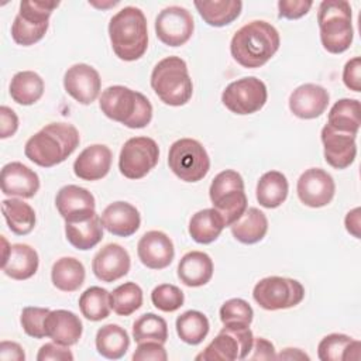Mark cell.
Listing matches in <instances>:
<instances>
[{"instance_id":"46","label":"cell","mask_w":361,"mask_h":361,"mask_svg":"<svg viewBox=\"0 0 361 361\" xmlns=\"http://www.w3.org/2000/svg\"><path fill=\"white\" fill-rule=\"evenodd\" d=\"M237 189H244L243 176L237 171L226 169L217 173L212 180L209 188V196H210V200H214L216 197Z\"/></svg>"},{"instance_id":"38","label":"cell","mask_w":361,"mask_h":361,"mask_svg":"<svg viewBox=\"0 0 361 361\" xmlns=\"http://www.w3.org/2000/svg\"><path fill=\"white\" fill-rule=\"evenodd\" d=\"M79 309L85 319L100 322L110 314V292L100 286L87 288L79 298Z\"/></svg>"},{"instance_id":"21","label":"cell","mask_w":361,"mask_h":361,"mask_svg":"<svg viewBox=\"0 0 361 361\" xmlns=\"http://www.w3.org/2000/svg\"><path fill=\"white\" fill-rule=\"evenodd\" d=\"M1 192L6 196H17L23 199L34 197L39 189V178L37 172L21 162H8L3 166Z\"/></svg>"},{"instance_id":"15","label":"cell","mask_w":361,"mask_h":361,"mask_svg":"<svg viewBox=\"0 0 361 361\" xmlns=\"http://www.w3.org/2000/svg\"><path fill=\"white\" fill-rule=\"evenodd\" d=\"M66 93L80 104H92L100 93L102 79L99 72L87 63H75L63 75Z\"/></svg>"},{"instance_id":"33","label":"cell","mask_w":361,"mask_h":361,"mask_svg":"<svg viewBox=\"0 0 361 361\" xmlns=\"http://www.w3.org/2000/svg\"><path fill=\"white\" fill-rule=\"evenodd\" d=\"M44 80L34 71L17 72L10 82V96L21 106H31L37 103L44 94Z\"/></svg>"},{"instance_id":"9","label":"cell","mask_w":361,"mask_h":361,"mask_svg":"<svg viewBox=\"0 0 361 361\" xmlns=\"http://www.w3.org/2000/svg\"><path fill=\"white\" fill-rule=\"evenodd\" d=\"M254 343V334L245 324H223L214 340L196 355L200 361H234L248 357Z\"/></svg>"},{"instance_id":"50","label":"cell","mask_w":361,"mask_h":361,"mask_svg":"<svg viewBox=\"0 0 361 361\" xmlns=\"http://www.w3.org/2000/svg\"><path fill=\"white\" fill-rule=\"evenodd\" d=\"M343 82L353 92H361V58L354 56L347 61L343 69Z\"/></svg>"},{"instance_id":"22","label":"cell","mask_w":361,"mask_h":361,"mask_svg":"<svg viewBox=\"0 0 361 361\" xmlns=\"http://www.w3.org/2000/svg\"><path fill=\"white\" fill-rule=\"evenodd\" d=\"M111 151L104 144L86 147L73 162V173L82 180H99L104 178L111 168Z\"/></svg>"},{"instance_id":"14","label":"cell","mask_w":361,"mask_h":361,"mask_svg":"<svg viewBox=\"0 0 361 361\" xmlns=\"http://www.w3.org/2000/svg\"><path fill=\"white\" fill-rule=\"evenodd\" d=\"M296 192L299 200L309 207L327 206L336 193V183L330 173L322 168H309L298 179Z\"/></svg>"},{"instance_id":"10","label":"cell","mask_w":361,"mask_h":361,"mask_svg":"<svg viewBox=\"0 0 361 361\" xmlns=\"http://www.w3.org/2000/svg\"><path fill=\"white\" fill-rule=\"evenodd\" d=\"M252 298L265 310H281L298 306L305 298L303 285L292 278L267 276L255 283Z\"/></svg>"},{"instance_id":"37","label":"cell","mask_w":361,"mask_h":361,"mask_svg":"<svg viewBox=\"0 0 361 361\" xmlns=\"http://www.w3.org/2000/svg\"><path fill=\"white\" fill-rule=\"evenodd\" d=\"M176 333L179 338L190 345L200 344L210 330L209 319L199 310H188L178 316L176 323Z\"/></svg>"},{"instance_id":"49","label":"cell","mask_w":361,"mask_h":361,"mask_svg":"<svg viewBox=\"0 0 361 361\" xmlns=\"http://www.w3.org/2000/svg\"><path fill=\"white\" fill-rule=\"evenodd\" d=\"M37 360L38 361H48V360H54V361H72L73 360V354H72V351L66 345H61V344L52 341V343L44 344L39 348V351L37 354Z\"/></svg>"},{"instance_id":"28","label":"cell","mask_w":361,"mask_h":361,"mask_svg":"<svg viewBox=\"0 0 361 361\" xmlns=\"http://www.w3.org/2000/svg\"><path fill=\"white\" fill-rule=\"evenodd\" d=\"M196 10L210 27H224L238 18L243 3L240 0H196Z\"/></svg>"},{"instance_id":"3","label":"cell","mask_w":361,"mask_h":361,"mask_svg":"<svg viewBox=\"0 0 361 361\" xmlns=\"http://www.w3.org/2000/svg\"><path fill=\"white\" fill-rule=\"evenodd\" d=\"M109 38L116 56L133 62L148 48V27L144 13L133 6L117 11L109 23Z\"/></svg>"},{"instance_id":"54","label":"cell","mask_w":361,"mask_h":361,"mask_svg":"<svg viewBox=\"0 0 361 361\" xmlns=\"http://www.w3.org/2000/svg\"><path fill=\"white\" fill-rule=\"evenodd\" d=\"M361 209L360 207H354L353 210H350L344 219V224H345V230L355 238H360V227H361Z\"/></svg>"},{"instance_id":"32","label":"cell","mask_w":361,"mask_h":361,"mask_svg":"<svg viewBox=\"0 0 361 361\" xmlns=\"http://www.w3.org/2000/svg\"><path fill=\"white\" fill-rule=\"evenodd\" d=\"M85 267L73 257H62L56 259L51 269V279L56 289L62 292H75L85 282Z\"/></svg>"},{"instance_id":"53","label":"cell","mask_w":361,"mask_h":361,"mask_svg":"<svg viewBox=\"0 0 361 361\" xmlns=\"http://www.w3.org/2000/svg\"><path fill=\"white\" fill-rule=\"evenodd\" d=\"M0 358L1 360H13V361H24L25 354L20 344L14 341H1L0 343Z\"/></svg>"},{"instance_id":"41","label":"cell","mask_w":361,"mask_h":361,"mask_svg":"<svg viewBox=\"0 0 361 361\" xmlns=\"http://www.w3.org/2000/svg\"><path fill=\"white\" fill-rule=\"evenodd\" d=\"M247 203L248 200L244 189L227 192L216 197L214 200H212L213 209H216L220 213L226 227H230L234 221H237L243 216V213L248 207Z\"/></svg>"},{"instance_id":"40","label":"cell","mask_w":361,"mask_h":361,"mask_svg":"<svg viewBox=\"0 0 361 361\" xmlns=\"http://www.w3.org/2000/svg\"><path fill=\"white\" fill-rule=\"evenodd\" d=\"M110 306L118 316H130L142 306V289L135 282H124L110 293Z\"/></svg>"},{"instance_id":"2","label":"cell","mask_w":361,"mask_h":361,"mask_svg":"<svg viewBox=\"0 0 361 361\" xmlns=\"http://www.w3.org/2000/svg\"><path fill=\"white\" fill-rule=\"evenodd\" d=\"M79 142L80 135L75 126L51 123L27 140L24 154L35 165L52 168L63 162L78 148Z\"/></svg>"},{"instance_id":"25","label":"cell","mask_w":361,"mask_h":361,"mask_svg":"<svg viewBox=\"0 0 361 361\" xmlns=\"http://www.w3.org/2000/svg\"><path fill=\"white\" fill-rule=\"evenodd\" d=\"M213 269V261L206 252L189 251L178 264V278L189 288H199L212 279Z\"/></svg>"},{"instance_id":"39","label":"cell","mask_w":361,"mask_h":361,"mask_svg":"<svg viewBox=\"0 0 361 361\" xmlns=\"http://www.w3.org/2000/svg\"><path fill=\"white\" fill-rule=\"evenodd\" d=\"M133 338L135 343L157 341L165 344L168 340V324L155 313H144L133 323Z\"/></svg>"},{"instance_id":"30","label":"cell","mask_w":361,"mask_h":361,"mask_svg":"<svg viewBox=\"0 0 361 361\" xmlns=\"http://www.w3.org/2000/svg\"><path fill=\"white\" fill-rule=\"evenodd\" d=\"M289 183L286 176L279 171L265 172L257 183V200L265 209L279 207L288 197Z\"/></svg>"},{"instance_id":"16","label":"cell","mask_w":361,"mask_h":361,"mask_svg":"<svg viewBox=\"0 0 361 361\" xmlns=\"http://www.w3.org/2000/svg\"><path fill=\"white\" fill-rule=\"evenodd\" d=\"M55 206L65 221H80L96 214L94 196L78 185L62 186L56 193Z\"/></svg>"},{"instance_id":"6","label":"cell","mask_w":361,"mask_h":361,"mask_svg":"<svg viewBox=\"0 0 361 361\" xmlns=\"http://www.w3.org/2000/svg\"><path fill=\"white\" fill-rule=\"evenodd\" d=\"M351 6L345 0H324L319 6L317 24L323 48L330 54L347 51L354 38Z\"/></svg>"},{"instance_id":"23","label":"cell","mask_w":361,"mask_h":361,"mask_svg":"<svg viewBox=\"0 0 361 361\" xmlns=\"http://www.w3.org/2000/svg\"><path fill=\"white\" fill-rule=\"evenodd\" d=\"M102 226L117 237L133 235L141 224L140 212L128 202H113L102 213Z\"/></svg>"},{"instance_id":"48","label":"cell","mask_w":361,"mask_h":361,"mask_svg":"<svg viewBox=\"0 0 361 361\" xmlns=\"http://www.w3.org/2000/svg\"><path fill=\"white\" fill-rule=\"evenodd\" d=\"M312 1L305 0H279L278 1V16L279 18L298 20L309 13L312 8Z\"/></svg>"},{"instance_id":"47","label":"cell","mask_w":361,"mask_h":361,"mask_svg":"<svg viewBox=\"0 0 361 361\" xmlns=\"http://www.w3.org/2000/svg\"><path fill=\"white\" fill-rule=\"evenodd\" d=\"M134 361H166L168 354L164 348V344L157 341H144L138 343L134 354Z\"/></svg>"},{"instance_id":"17","label":"cell","mask_w":361,"mask_h":361,"mask_svg":"<svg viewBox=\"0 0 361 361\" xmlns=\"http://www.w3.org/2000/svg\"><path fill=\"white\" fill-rule=\"evenodd\" d=\"M131 267V258L120 244L110 243L100 248L92 261V271L102 282H114L126 276Z\"/></svg>"},{"instance_id":"5","label":"cell","mask_w":361,"mask_h":361,"mask_svg":"<svg viewBox=\"0 0 361 361\" xmlns=\"http://www.w3.org/2000/svg\"><path fill=\"white\" fill-rule=\"evenodd\" d=\"M151 87L168 106L186 104L193 93V83L186 62L179 56L161 59L151 72Z\"/></svg>"},{"instance_id":"29","label":"cell","mask_w":361,"mask_h":361,"mask_svg":"<svg viewBox=\"0 0 361 361\" xmlns=\"http://www.w3.org/2000/svg\"><path fill=\"white\" fill-rule=\"evenodd\" d=\"M231 234L243 244L259 243L268 231V219L257 207H247L243 216L231 226Z\"/></svg>"},{"instance_id":"56","label":"cell","mask_w":361,"mask_h":361,"mask_svg":"<svg viewBox=\"0 0 361 361\" xmlns=\"http://www.w3.org/2000/svg\"><path fill=\"white\" fill-rule=\"evenodd\" d=\"M89 4L97 7V8H107V7H114L116 4H118V1H109L107 4L104 3H96V1H89Z\"/></svg>"},{"instance_id":"36","label":"cell","mask_w":361,"mask_h":361,"mask_svg":"<svg viewBox=\"0 0 361 361\" xmlns=\"http://www.w3.org/2000/svg\"><path fill=\"white\" fill-rule=\"evenodd\" d=\"M1 212L11 233L17 235H27L35 227L34 209L21 199H4L1 202Z\"/></svg>"},{"instance_id":"44","label":"cell","mask_w":361,"mask_h":361,"mask_svg":"<svg viewBox=\"0 0 361 361\" xmlns=\"http://www.w3.org/2000/svg\"><path fill=\"white\" fill-rule=\"evenodd\" d=\"M254 310L248 302L240 298L226 300L220 307V320L223 324H245L250 326Z\"/></svg>"},{"instance_id":"45","label":"cell","mask_w":361,"mask_h":361,"mask_svg":"<svg viewBox=\"0 0 361 361\" xmlns=\"http://www.w3.org/2000/svg\"><path fill=\"white\" fill-rule=\"evenodd\" d=\"M51 310L48 307H38V306H25L21 310L20 323L24 333L34 338H44L47 337L45 333V319Z\"/></svg>"},{"instance_id":"51","label":"cell","mask_w":361,"mask_h":361,"mask_svg":"<svg viewBox=\"0 0 361 361\" xmlns=\"http://www.w3.org/2000/svg\"><path fill=\"white\" fill-rule=\"evenodd\" d=\"M18 128V117L16 111L7 106L0 107V138L13 137Z\"/></svg>"},{"instance_id":"4","label":"cell","mask_w":361,"mask_h":361,"mask_svg":"<svg viewBox=\"0 0 361 361\" xmlns=\"http://www.w3.org/2000/svg\"><path fill=\"white\" fill-rule=\"evenodd\" d=\"M99 107L113 121L128 128H144L152 120V104L140 92L114 85L102 92Z\"/></svg>"},{"instance_id":"42","label":"cell","mask_w":361,"mask_h":361,"mask_svg":"<svg viewBox=\"0 0 361 361\" xmlns=\"http://www.w3.org/2000/svg\"><path fill=\"white\" fill-rule=\"evenodd\" d=\"M353 338L347 334L331 333L324 336L317 345V357L322 361H344L345 351Z\"/></svg>"},{"instance_id":"24","label":"cell","mask_w":361,"mask_h":361,"mask_svg":"<svg viewBox=\"0 0 361 361\" xmlns=\"http://www.w3.org/2000/svg\"><path fill=\"white\" fill-rule=\"evenodd\" d=\"M45 333L52 341L61 345H73L82 337L83 326L73 312L58 309L51 310L45 319Z\"/></svg>"},{"instance_id":"13","label":"cell","mask_w":361,"mask_h":361,"mask_svg":"<svg viewBox=\"0 0 361 361\" xmlns=\"http://www.w3.org/2000/svg\"><path fill=\"white\" fill-rule=\"evenodd\" d=\"M195 30V21L185 7H165L155 18V34L158 39L168 47H180L186 44Z\"/></svg>"},{"instance_id":"18","label":"cell","mask_w":361,"mask_h":361,"mask_svg":"<svg viewBox=\"0 0 361 361\" xmlns=\"http://www.w3.org/2000/svg\"><path fill=\"white\" fill-rule=\"evenodd\" d=\"M320 137L324 148V159L330 166L345 169L354 162L357 155V135L337 131L326 124L322 128Z\"/></svg>"},{"instance_id":"12","label":"cell","mask_w":361,"mask_h":361,"mask_svg":"<svg viewBox=\"0 0 361 361\" xmlns=\"http://www.w3.org/2000/svg\"><path fill=\"white\" fill-rule=\"evenodd\" d=\"M268 99L265 83L255 78H241L230 85L221 93L223 104L234 114L247 116L259 111Z\"/></svg>"},{"instance_id":"43","label":"cell","mask_w":361,"mask_h":361,"mask_svg":"<svg viewBox=\"0 0 361 361\" xmlns=\"http://www.w3.org/2000/svg\"><path fill=\"white\" fill-rule=\"evenodd\" d=\"M151 302L157 309L171 313L183 306L185 295L172 283H161L152 289Z\"/></svg>"},{"instance_id":"20","label":"cell","mask_w":361,"mask_h":361,"mask_svg":"<svg viewBox=\"0 0 361 361\" xmlns=\"http://www.w3.org/2000/svg\"><path fill=\"white\" fill-rule=\"evenodd\" d=\"M329 92L316 83L298 86L289 96V110L302 120H312L322 116L329 104Z\"/></svg>"},{"instance_id":"7","label":"cell","mask_w":361,"mask_h":361,"mask_svg":"<svg viewBox=\"0 0 361 361\" xmlns=\"http://www.w3.org/2000/svg\"><path fill=\"white\" fill-rule=\"evenodd\" d=\"M58 6V1H21L11 25L13 41L23 47L41 41L49 27V17Z\"/></svg>"},{"instance_id":"35","label":"cell","mask_w":361,"mask_h":361,"mask_svg":"<svg viewBox=\"0 0 361 361\" xmlns=\"http://www.w3.org/2000/svg\"><path fill=\"white\" fill-rule=\"evenodd\" d=\"M361 124V106L357 99H340L329 111L327 126L331 128L357 135Z\"/></svg>"},{"instance_id":"31","label":"cell","mask_w":361,"mask_h":361,"mask_svg":"<svg viewBox=\"0 0 361 361\" xmlns=\"http://www.w3.org/2000/svg\"><path fill=\"white\" fill-rule=\"evenodd\" d=\"M224 227L220 213L213 207L196 212L189 220V234L199 244L216 241Z\"/></svg>"},{"instance_id":"27","label":"cell","mask_w":361,"mask_h":361,"mask_svg":"<svg viewBox=\"0 0 361 361\" xmlns=\"http://www.w3.org/2000/svg\"><path fill=\"white\" fill-rule=\"evenodd\" d=\"M65 235L69 244L80 251L96 247L103 238V226L97 213L86 220L65 221Z\"/></svg>"},{"instance_id":"52","label":"cell","mask_w":361,"mask_h":361,"mask_svg":"<svg viewBox=\"0 0 361 361\" xmlns=\"http://www.w3.org/2000/svg\"><path fill=\"white\" fill-rule=\"evenodd\" d=\"M251 351H252V354L251 355L248 354L250 360H274L276 357L274 344L264 337L254 338Z\"/></svg>"},{"instance_id":"34","label":"cell","mask_w":361,"mask_h":361,"mask_svg":"<svg viewBox=\"0 0 361 361\" xmlns=\"http://www.w3.org/2000/svg\"><path fill=\"white\" fill-rule=\"evenodd\" d=\"M130 347L128 333L118 324H106L96 333V350L107 360H120Z\"/></svg>"},{"instance_id":"19","label":"cell","mask_w":361,"mask_h":361,"mask_svg":"<svg viewBox=\"0 0 361 361\" xmlns=\"http://www.w3.org/2000/svg\"><path fill=\"white\" fill-rule=\"evenodd\" d=\"M137 254L142 265L149 269H164L169 267L175 257L172 240L159 230L147 231L137 244Z\"/></svg>"},{"instance_id":"1","label":"cell","mask_w":361,"mask_h":361,"mask_svg":"<svg viewBox=\"0 0 361 361\" xmlns=\"http://www.w3.org/2000/svg\"><path fill=\"white\" fill-rule=\"evenodd\" d=\"M278 30L262 20L247 23L231 38L230 52L243 68L254 69L265 65L279 49Z\"/></svg>"},{"instance_id":"11","label":"cell","mask_w":361,"mask_h":361,"mask_svg":"<svg viewBox=\"0 0 361 361\" xmlns=\"http://www.w3.org/2000/svg\"><path fill=\"white\" fill-rule=\"evenodd\" d=\"M159 147L149 137H133L124 142L118 157V169L127 179L147 176L158 164Z\"/></svg>"},{"instance_id":"26","label":"cell","mask_w":361,"mask_h":361,"mask_svg":"<svg viewBox=\"0 0 361 361\" xmlns=\"http://www.w3.org/2000/svg\"><path fill=\"white\" fill-rule=\"evenodd\" d=\"M39 258L37 251L28 244H13L7 259L1 264L3 272L16 281H24L35 275Z\"/></svg>"},{"instance_id":"8","label":"cell","mask_w":361,"mask_h":361,"mask_svg":"<svg viewBox=\"0 0 361 361\" xmlns=\"http://www.w3.org/2000/svg\"><path fill=\"white\" fill-rule=\"evenodd\" d=\"M168 165L180 180L199 182L210 169V158L197 140L180 138L169 147Z\"/></svg>"},{"instance_id":"55","label":"cell","mask_w":361,"mask_h":361,"mask_svg":"<svg viewBox=\"0 0 361 361\" xmlns=\"http://www.w3.org/2000/svg\"><path fill=\"white\" fill-rule=\"evenodd\" d=\"M275 358L279 360H309V355L300 348H285Z\"/></svg>"}]
</instances>
